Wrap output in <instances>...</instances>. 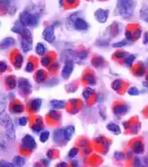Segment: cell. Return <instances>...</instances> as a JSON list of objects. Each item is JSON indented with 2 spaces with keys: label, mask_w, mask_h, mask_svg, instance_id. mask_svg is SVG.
I'll return each mask as SVG.
<instances>
[{
  "label": "cell",
  "mask_w": 148,
  "mask_h": 167,
  "mask_svg": "<svg viewBox=\"0 0 148 167\" xmlns=\"http://www.w3.org/2000/svg\"><path fill=\"white\" fill-rule=\"evenodd\" d=\"M114 157L115 158L118 160H119V161H121V160H124V154L121 153L120 151H116L115 153L114 154Z\"/></svg>",
  "instance_id": "45"
},
{
  "label": "cell",
  "mask_w": 148,
  "mask_h": 167,
  "mask_svg": "<svg viewBox=\"0 0 148 167\" xmlns=\"http://www.w3.org/2000/svg\"><path fill=\"white\" fill-rule=\"evenodd\" d=\"M8 68V65L7 64L3 62V61H1L0 62V72L1 73H4L7 71Z\"/></svg>",
  "instance_id": "43"
},
{
  "label": "cell",
  "mask_w": 148,
  "mask_h": 167,
  "mask_svg": "<svg viewBox=\"0 0 148 167\" xmlns=\"http://www.w3.org/2000/svg\"><path fill=\"white\" fill-rule=\"evenodd\" d=\"M28 122V119L26 117H22L18 119V124L21 126H26Z\"/></svg>",
  "instance_id": "42"
},
{
  "label": "cell",
  "mask_w": 148,
  "mask_h": 167,
  "mask_svg": "<svg viewBox=\"0 0 148 167\" xmlns=\"http://www.w3.org/2000/svg\"><path fill=\"white\" fill-rule=\"evenodd\" d=\"M23 63V57L21 54L18 53L15 57V62H14L15 67L17 69H20L22 66Z\"/></svg>",
  "instance_id": "23"
},
{
  "label": "cell",
  "mask_w": 148,
  "mask_h": 167,
  "mask_svg": "<svg viewBox=\"0 0 148 167\" xmlns=\"http://www.w3.org/2000/svg\"><path fill=\"white\" fill-rule=\"evenodd\" d=\"M41 162L42 163V164L44 165V166H48V164H49V163H48V161L45 160V159H43V160H41Z\"/></svg>",
  "instance_id": "54"
},
{
  "label": "cell",
  "mask_w": 148,
  "mask_h": 167,
  "mask_svg": "<svg viewBox=\"0 0 148 167\" xmlns=\"http://www.w3.org/2000/svg\"><path fill=\"white\" fill-rule=\"evenodd\" d=\"M49 137V132L48 131H44L40 135L39 139L41 142L45 143L48 140Z\"/></svg>",
  "instance_id": "31"
},
{
  "label": "cell",
  "mask_w": 148,
  "mask_h": 167,
  "mask_svg": "<svg viewBox=\"0 0 148 167\" xmlns=\"http://www.w3.org/2000/svg\"><path fill=\"white\" fill-rule=\"evenodd\" d=\"M134 152L136 154H142L144 151V145L141 142H137L133 146Z\"/></svg>",
  "instance_id": "21"
},
{
  "label": "cell",
  "mask_w": 148,
  "mask_h": 167,
  "mask_svg": "<svg viewBox=\"0 0 148 167\" xmlns=\"http://www.w3.org/2000/svg\"><path fill=\"white\" fill-rule=\"evenodd\" d=\"M34 68V64L32 62H28L27 66H26V71L28 72V73H31V72H33Z\"/></svg>",
  "instance_id": "44"
},
{
  "label": "cell",
  "mask_w": 148,
  "mask_h": 167,
  "mask_svg": "<svg viewBox=\"0 0 148 167\" xmlns=\"http://www.w3.org/2000/svg\"><path fill=\"white\" fill-rule=\"evenodd\" d=\"M87 55H88V54H87V52L82 51L78 52L76 54V58H78L80 60H84L87 57Z\"/></svg>",
  "instance_id": "33"
},
{
  "label": "cell",
  "mask_w": 148,
  "mask_h": 167,
  "mask_svg": "<svg viewBox=\"0 0 148 167\" xmlns=\"http://www.w3.org/2000/svg\"><path fill=\"white\" fill-rule=\"evenodd\" d=\"M127 54L126 52H118L115 55L118 57V58H121L123 57H124L126 56V55Z\"/></svg>",
  "instance_id": "49"
},
{
  "label": "cell",
  "mask_w": 148,
  "mask_h": 167,
  "mask_svg": "<svg viewBox=\"0 0 148 167\" xmlns=\"http://www.w3.org/2000/svg\"><path fill=\"white\" fill-rule=\"evenodd\" d=\"M0 167H15L13 163L4 160H0Z\"/></svg>",
  "instance_id": "37"
},
{
  "label": "cell",
  "mask_w": 148,
  "mask_h": 167,
  "mask_svg": "<svg viewBox=\"0 0 148 167\" xmlns=\"http://www.w3.org/2000/svg\"><path fill=\"white\" fill-rule=\"evenodd\" d=\"M42 36L44 39L49 43H53L55 41V27L53 25L49 26L44 30Z\"/></svg>",
  "instance_id": "7"
},
{
  "label": "cell",
  "mask_w": 148,
  "mask_h": 167,
  "mask_svg": "<svg viewBox=\"0 0 148 167\" xmlns=\"http://www.w3.org/2000/svg\"><path fill=\"white\" fill-rule=\"evenodd\" d=\"M20 36H21V45L23 51L24 52H28L32 50L33 40L31 31L27 28H25Z\"/></svg>",
  "instance_id": "4"
},
{
  "label": "cell",
  "mask_w": 148,
  "mask_h": 167,
  "mask_svg": "<svg viewBox=\"0 0 148 167\" xmlns=\"http://www.w3.org/2000/svg\"><path fill=\"white\" fill-rule=\"evenodd\" d=\"M36 51L38 55L43 56L46 52V47L44 44L41 42L38 43L36 48Z\"/></svg>",
  "instance_id": "25"
},
{
  "label": "cell",
  "mask_w": 148,
  "mask_h": 167,
  "mask_svg": "<svg viewBox=\"0 0 148 167\" xmlns=\"http://www.w3.org/2000/svg\"><path fill=\"white\" fill-rule=\"evenodd\" d=\"M134 60H135V56L132 55H130L125 59V63L128 66H131Z\"/></svg>",
  "instance_id": "38"
},
{
  "label": "cell",
  "mask_w": 148,
  "mask_h": 167,
  "mask_svg": "<svg viewBox=\"0 0 148 167\" xmlns=\"http://www.w3.org/2000/svg\"><path fill=\"white\" fill-rule=\"evenodd\" d=\"M0 125L4 127L7 137L14 141L16 139L15 130L13 122L9 116L7 114H2L0 116Z\"/></svg>",
  "instance_id": "1"
},
{
  "label": "cell",
  "mask_w": 148,
  "mask_h": 167,
  "mask_svg": "<svg viewBox=\"0 0 148 167\" xmlns=\"http://www.w3.org/2000/svg\"><path fill=\"white\" fill-rule=\"evenodd\" d=\"M21 147L23 149L32 150L36 148L37 143L32 136L27 134L21 139Z\"/></svg>",
  "instance_id": "5"
},
{
  "label": "cell",
  "mask_w": 148,
  "mask_h": 167,
  "mask_svg": "<svg viewBox=\"0 0 148 167\" xmlns=\"http://www.w3.org/2000/svg\"><path fill=\"white\" fill-rule=\"evenodd\" d=\"M12 110L15 113H21L23 111V106L19 104H15L12 107Z\"/></svg>",
  "instance_id": "34"
},
{
  "label": "cell",
  "mask_w": 148,
  "mask_h": 167,
  "mask_svg": "<svg viewBox=\"0 0 148 167\" xmlns=\"http://www.w3.org/2000/svg\"><path fill=\"white\" fill-rule=\"evenodd\" d=\"M18 87L19 89L26 95L31 93L33 88L32 85L31 84L29 80L24 78H21L18 80Z\"/></svg>",
  "instance_id": "6"
},
{
  "label": "cell",
  "mask_w": 148,
  "mask_h": 167,
  "mask_svg": "<svg viewBox=\"0 0 148 167\" xmlns=\"http://www.w3.org/2000/svg\"><path fill=\"white\" fill-rule=\"evenodd\" d=\"M135 7V2L133 1H118L117 8L120 15L124 19H129L132 16Z\"/></svg>",
  "instance_id": "2"
},
{
  "label": "cell",
  "mask_w": 148,
  "mask_h": 167,
  "mask_svg": "<svg viewBox=\"0 0 148 167\" xmlns=\"http://www.w3.org/2000/svg\"><path fill=\"white\" fill-rule=\"evenodd\" d=\"M41 167L39 165H38V164H36L35 166H34V167Z\"/></svg>",
  "instance_id": "57"
},
{
  "label": "cell",
  "mask_w": 148,
  "mask_h": 167,
  "mask_svg": "<svg viewBox=\"0 0 148 167\" xmlns=\"http://www.w3.org/2000/svg\"><path fill=\"white\" fill-rule=\"evenodd\" d=\"M120 86V81L119 80H115L112 84V88L114 90H118L119 89Z\"/></svg>",
  "instance_id": "47"
},
{
  "label": "cell",
  "mask_w": 148,
  "mask_h": 167,
  "mask_svg": "<svg viewBox=\"0 0 148 167\" xmlns=\"http://www.w3.org/2000/svg\"><path fill=\"white\" fill-rule=\"evenodd\" d=\"M76 54L74 51L72 50H66L64 51L61 55L62 60L64 61H74V59L76 57Z\"/></svg>",
  "instance_id": "12"
},
{
  "label": "cell",
  "mask_w": 148,
  "mask_h": 167,
  "mask_svg": "<svg viewBox=\"0 0 148 167\" xmlns=\"http://www.w3.org/2000/svg\"><path fill=\"white\" fill-rule=\"evenodd\" d=\"M47 157L49 158H52V156H53V151L52 150H49L47 153Z\"/></svg>",
  "instance_id": "52"
},
{
  "label": "cell",
  "mask_w": 148,
  "mask_h": 167,
  "mask_svg": "<svg viewBox=\"0 0 148 167\" xmlns=\"http://www.w3.org/2000/svg\"><path fill=\"white\" fill-rule=\"evenodd\" d=\"M7 147V143L5 139L2 137H0V151L5 150Z\"/></svg>",
  "instance_id": "39"
},
{
  "label": "cell",
  "mask_w": 148,
  "mask_h": 167,
  "mask_svg": "<svg viewBox=\"0 0 148 167\" xmlns=\"http://www.w3.org/2000/svg\"><path fill=\"white\" fill-rule=\"evenodd\" d=\"M50 104L53 108L56 109H63L65 106V103L64 101L56 99L51 101L50 102Z\"/></svg>",
  "instance_id": "16"
},
{
  "label": "cell",
  "mask_w": 148,
  "mask_h": 167,
  "mask_svg": "<svg viewBox=\"0 0 148 167\" xmlns=\"http://www.w3.org/2000/svg\"><path fill=\"white\" fill-rule=\"evenodd\" d=\"M42 105V100L39 98H36L31 102V109L34 112H38L40 110Z\"/></svg>",
  "instance_id": "14"
},
{
  "label": "cell",
  "mask_w": 148,
  "mask_h": 167,
  "mask_svg": "<svg viewBox=\"0 0 148 167\" xmlns=\"http://www.w3.org/2000/svg\"><path fill=\"white\" fill-rule=\"evenodd\" d=\"M79 149L78 148H71L68 153V157L70 158H74L78 154Z\"/></svg>",
  "instance_id": "40"
},
{
  "label": "cell",
  "mask_w": 148,
  "mask_h": 167,
  "mask_svg": "<svg viewBox=\"0 0 148 167\" xmlns=\"http://www.w3.org/2000/svg\"><path fill=\"white\" fill-rule=\"evenodd\" d=\"M102 63H103V60L100 57H95L92 60V65L95 67H100V66L102 65Z\"/></svg>",
  "instance_id": "32"
},
{
  "label": "cell",
  "mask_w": 148,
  "mask_h": 167,
  "mask_svg": "<svg viewBox=\"0 0 148 167\" xmlns=\"http://www.w3.org/2000/svg\"><path fill=\"white\" fill-rule=\"evenodd\" d=\"M25 28L26 27L23 25H22L20 22H17L11 28V31H12L15 33L21 35Z\"/></svg>",
  "instance_id": "17"
},
{
  "label": "cell",
  "mask_w": 148,
  "mask_h": 167,
  "mask_svg": "<svg viewBox=\"0 0 148 167\" xmlns=\"http://www.w3.org/2000/svg\"><path fill=\"white\" fill-rule=\"evenodd\" d=\"M49 114H50V116H51V117H52L54 119H57V120H58V117H59V116L58 115V114L56 112V111L55 110H53V111H50V113H49Z\"/></svg>",
  "instance_id": "48"
},
{
  "label": "cell",
  "mask_w": 148,
  "mask_h": 167,
  "mask_svg": "<svg viewBox=\"0 0 148 167\" xmlns=\"http://www.w3.org/2000/svg\"><path fill=\"white\" fill-rule=\"evenodd\" d=\"M67 167V164L65 162H61L60 163H59L57 167Z\"/></svg>",
  "instance_id": "51"
},
{
  "label": "cell",
  "mask_w": 148,
  "mask_h": 167,
  "mask_svg": "<svg viewBox=\"0 0 148 167\" xmlns=\"http://www.w3.org/2000/svg\"><path fill=\"white\" fill-rule=\"evenodd\" d=\"M6 83L10 89H12L15 88V87L16 86V84H17L16 77L12 75L8 76L6 78Z\"/></svg>",
  "instance_id": "19"
},
{
  "label": "cell",
  "mask_w": 148,
  "mask_h": 167,
  "mask_svg": "<svg viewBox=\"0 0 148 167\" xmlns=\"http://www.w3.org/2000/svg\"><path fill=\"white\" fill-rule=\"evenodd\" d=\"M74 2H75V1H70V0L67 1V2L70 3V4H73V3H74Z\"/></svg>",
  "instance_id": "56"
},
{
  "label": "cell",
  "mask_w": 148,
  "mask_h": 167,
  "mask_svg": "<svg viewBox=\"0 0 148 167\" xmlns=\"http://www.w3.org/2000/svg\"><path fill=\"white\" fill-rule=\"evenodd\" d=\"M75 128L73 125H69L64 130V138L67 140H70L74 136Z\"/></svg>",
  "instance_id": "13"
},
{
  "label": "cell",
  "mask_w": 148,
  "mask_h": 167,
  "mask_svg": "<svg viewBox=\"0 0 148 167\" xmlns=\"http://www.w3.org/2000/svg\"><path fill=\"white\" fill-rule=\"evenodd\" d=\"M145 43L148 44V33H146L145 34V40H144Z\"/></svg>",
  "instance_id": "53"
},
{
  "label": "cell",
  "mask_w": 148,
  "mask_h": 167,
  "mask_svg": "<svg viewBox=\"0 0 148 167\" xmlns=\"http://www.w3.org/2000/svg\"><path fill=\"white\" fill-rule=\"evenodd\" d=\"M140 17L142 20L148 23V7L144 5L140 10Z\"/></svg>",
  "instance_id": "24"
},
{
  "label": "cell",
  "mask_w": 148,
  "mask_h": 167,
  "mask_svg": "<svg viewBox=\"0 0 148 167\" xmlns=\"http://www.w3.org/2000/svg\"><path fill=\"white\" fill-rule=\"evenodd\" d=\"M92 92H93V90H92V88H87L83 92V95L84 96V98L85 99H87L89 98V97L92 94Z\"/></svg>",
  "instance_id": "41"
},
{
  "label": "cell",
  "mask_w": 148,
  "mask_h": 167,
  "mask_svg": "<svg viewBox=\"0 0 148 167\" xmlns=\"http://www.w3.org/2000/svg\"><path fill=\"white\" fill-rule=\"evenodd\" d=\"M77 18H78L77 15L76 14L71 15L67 19V22H66L67 28H74V23Z\"/></svg>",
  "instance_id": "27"
},
{
  "label": "cell",
  "mask_w": 148,
  "mask_h": 167,
  "mask_svg": "<svg viewBox=\"0 0 148 167\" xmlns=\"http://www.w3.org/2000/svg\"><path fill=\"white\" fill-rule=\"evenodd\" d=\"M107 128L109 131L111 132L115 135H118L121 133V130L119 125L115 123H110L107 125Z\"/></svg>",
  "instance_id": "15"
},
{
  "label": "cell",
  "mask_w": 148,
  "mask_h": 167,
  "mask_svg": "<svg viewBox=\"0 0 148 167\" xmlns=\"http://www.w3.org/2000/svg\"><path fill=\"white\" fill-rule=\"evenodd\" d=\"M51 60H52V59L50 56H45L41 60V64L43 66L46 67L50 65Z\"/></svg>",
  "instance_id": "36"
},
{
  "label": "cell",
  "mask_w": 148,
  "mask_h": 167,
  "mask_svg": "<svg viewBox=\"0 0 148 167\" xmlns=\"http://www.w3.org/2000/svg\"><path fill=\"white\" fill-rule=\"evenodd\" d=\"M87 23L82 18H78L74 23V28L78 30H86L88 28Z\"/></svg>",
  "instance_id": "11"
},
{
  "label": "cell",
  "mask_w": 148,
  "mask_h": 167,
  "mask_svg": "<svg viewBox=\"0 0 148 167\" xmlns=\"http://www.w3.org/2000/svg\"><path fill=\"white\" fill-rule=\"evenodd\" d=\"M53 140L56 143H58L61 140L63 137H64V130H56L53 132Z\"/></svg>",
  "instance_id": "18"
},
{
  "label": "cell",
  "mask_w": 148,
  "mask_h": 167,
  "mask_svg": "<svg viewBox=\"0 0 148 167\" xmlns=\"http://www.w3.org/2000/svg\"><path fill=\"white\" fill-rule=\"evenodd\" d=\"M126 37H127V40L130 41V40H132V36H131V33L129 31H126Z\"/></svg>",
  "instance_id": "50"
},
{
  "label": "cell",
  "mask_w": 148,
  "mask_h": 167,
  "mask_svg": "<svg viewBox=\"0 0 148 167\" xmlns=\"http://www.w3.org/2000/svg\"><path fill=\"white\" fill-rule=\"evenodd\" d=\"M128 93H129L130 95H139L138 90L135 88V87H132V88H131L128 91Z\"/></svg>",
  "instance_id": "46"
},
{
  "label": "cell",
  "mask_w": 148,
  "mask_h": 167,
  "mask_svg": "<svg viewBox=\"0 0 148 167\" xmlns=\"http://www.w3.org/2000/svg\"><path fill=\"white\" fill-rule=\"evenodd\" d=\"M109 10L103 9H97L95 13L94 16L96 19L100 23H105L108 18Z\"/></svg>",
  "instance_id": "9"
},
{
  "label": "cell",
  "mask_w": 148,
  "mask_h": 167,
  "mask_svg": "<svg viewBox=\"0 0 148 167\" xmlns=\"http://www.w3.org/2000/svg\"><path fill=\"white\" fill-rule=\"evenodd\" d=\"M74 61H67L61 72V75L64 79H68L72 74L74 70Z\"/></svg>",
  "instance_id": "8"
},
{
  "label": "cell",
  "mask_w": 148,
  "mask_h": 167,
  "mask_svg": "<svg viewBox=\"0 0 148 167\" xmlns=\"http://www.w3.org/2000/svg\"><path fill=\"white\" fill-rule=\"evenodd\" d=\"M39 14L38 13H32L27 10L22 12L19 16V22L25 27H36L39 21Z\"/></svg>",
  "instance_id": "3"
},
{
  "label": "cell",
  "mask_w": 148,
  "mask_h": 167,
  "mask_svg": "<svg viewBox=\"0 0 148 167\" xmlns=\"http://www.w3.org/2000/svg\"><path fill=\"white\" fill-rule=\"evenodd\" d=\"M130 41L127 40H123L121 41H119L118 42H116V43H115L112 45V46L113 47H123V46H125L126 45H127L129 43Z\"/></svg>",
  "instance_id": "35"
},
{
  "label": "cell",
  "mask_w": 148,
  "mask_h": 167,
  "mask_svg": "<svg viewBox=\"0 0 148 167\" xmlns=\"http://www.w3.org/2000/svg\"><path fill=\"white\" fill-rule=\"evenodd\" d=\"M72 165H73V167H79L78 163L76 161H74L72 163Z\"/></svg>",
  "instance_id": "55"
},
{
  "label": "cell",
  "mask_w": 148,
  "mask_h": 167,
  "mask_svg": "<svg viewBox=\"0 0 148 167\" xmlns=\"http://www.w3.org/2000/svg\"><path fill=\"white\" fill-rule=\"evenodd\" d=\"M46 78V74L44 70H42V69H40L37 71L36 75V81L38 83H43L45 80Z\"/></svg>",
  "instance_id": "22"
},
{
  "label": "cell",
  "mask_w": 148,
  "mask_h": 167,
  "mask_svg": "<svg viewBox=\"0 0 148 167\" xmlns=\"http://www.w3.org/2000/svg\"><path fill=\"white\" fill-rule=\"evenodd\" d=\"M13 164L16 167H23L25 164V159L21 156H15L13 159Z\"/></svg>",
  "instance_id": "20"
},
{
  "label": "cell",
  "mask_w": 148,
  "mask_h": 167,
  "mask_svg": "<svg viewBox=\"0 0 148 167\" xmlns=\"http://www.w3.org/2000/svg\"><path fill=\"white\" fill-rule=\"evenodd\" d=\"M85 80L90 85H94L95 84V79L92 74H86L85 75Z\"/></svg>",
  "instance_id": "30"
},
{
  "label": "cell",
  "mask_w": 148,
  "mask_h": 167,
  "mask_svg": "<svg viewBox=\"0 0 148 167\" xmlns=\"http://www.w3.org/2000/svg\"><path fill=\"white\" fill-rule=\"evenodd\" d=\"M127 111V107L125 105H118L114 108V113L116 115H121Z\"/></svg>",
  "instance_id": "26"
},
{
  "label": "cell",
  "mask_w": 148,
  "mask_h": 167,
  "mask_svg": "<svg viewBox=\"0 0 148 167\" xmlns=\"http://www.w3.org/2000/svg\"><path fill=\"white\" fill-rule=\"evenodd\" d=\"M7 102L5 99L3 97H0V116L3 114L4 111L6 109Z\"/></svg>",
  "instance_id": "29"
},
{
  "label": "cell",
  "mask_w": 148,
  "mask_h": 167,
  "mask_svg": "<svg viewBox=\"0 0 148 167\" xmlns=\"http://www.w3.org/2000/svg\"><path fill=\"white\" fill-rule=\"evenodd\" d=\"M42 124H43L42 120L41 119H38L36 121V124L32 127V130L34 132L36 133L40 132L42 130L41 125H42Z\"/></svg>",
  "instance_id": "28"
},
{
  "label": "cell",
  "mask_w": 148,
  "mask_h": 167,
  "mask_svg": "<svg viewBox=\"0 0 148 167\" xmlns=\"http://www.w3.org/2000/svg\"><path fill=\"white\" fill-rule=\"evenodd\" d=\"M15 40L12 37H6L0 42V49L2 50L7 49L15 44Z\"/></svg>",
  "instance_id": "10"
}]
</instances>
